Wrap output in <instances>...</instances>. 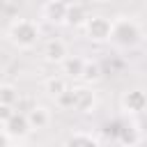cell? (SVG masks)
Returning a JSON list of instances; mask_svg holds the SVG:
<instances>
[{"mask_svg": "<svg viewBox=\"0 0 147 147\" xmlns=\"http://www.w3.org/2000/svg\"><path fill=\"white\" fill-rule=\"evenodd\" d=\"M110 28H113V18H108L103 14H90V18L83 25L85 37L90 41H94V44L110 41Z\"/></svg>", "mask_w": 147, "mask_h": 147, "instance_id": "3957f363", "label": "cell"}, {"mask_svg": "<svg viewBox=\"0 0 147 147\" xmlns=\"http://www.w3.org/2000/svg\"><path fill=\"white\" fill-rule=\"evenodd\" d=\"M41 16H44L48 23H64V16H67V2H62V0L44 2V5H41Z\"/></svg>", "mask_w": 147, "mask_h": 147, "instance_id": "9c48e42d", "label": "cell"}, {"mask_svg": "<svg viewBox=\"0 0 147 147\" xmlns=\"http://www.w3.org/2000/svg\"><path fill=\"white\" fill-rule=\"evenodd\" d=\"M25 117H28L30 129H44V126H48V122H51V113H48L44 106L30 108V110L25 113Z\"/></svg>", "mask_w": 147, "mask_h": 147, "instance_id": "30bf717a", "label": "cell"}, {"mask_svg": "<svg viewBox=\"0 0 147 147\" xmlns=\"http://www.w3.org/2000/svg\"><path fill=\"white\" fill-rule=\"evenodd\" d=\"M5 129V133H7V138H25L32 129H30V124H28V117H25V113H18V110H14V115L2 124Z\"/></svg>", "mask_w": 147, "mask_h": 147, "instance_id": "277c9868", "label": "cell"}, {"mask_svg": "<svg viewBox=\"0 0 147 147\" xmlns=\"http://www.w3.org/2000/svg\"><path fill=\"white\" fill-rule=\"evenodd\" d=\"M117 136H119V140L124 142V145H136L138 140H140V133H138V129L133 126V124H126V126H122L119 131H117Z\"/></svg>", "mask_w": 147, "mask_h": 147, "instance_id": "9a60e30c", "label": "cell"}, {"mask_svg": "<svg viewBox=\"0 0 147 147\" xmlns=\"http://www.w3.org/2000/svg\"><path fill=\"white\" fill-rule=\"evenodd\" d=\"M83 69H85V60L78 57V55H69L62 62V71L67 74V78H80L83 76Z\"/></svg>", "mask_w": 147, "mask_h": 147, "instance_id": "8fae6325", "label": "cell"}, {"mask_svg": "<svg viewBox=\"0 0 147 147\" xmlns=\"http://www.w3.org/2000/svg\"><path fill=\"white\" fill-rule=\"evenodd\" d=\"M55 103H57L60 108H74V87H69L67 92H62V94L55 99Z\"/></svg>", "mask_w": 147, "mask_h": 147, "instance_id": "e0dca14e", "label": "cell"}, {"mask_svg": "<svg viewBox=\"0 0 147 147\" xmlns=\"http://www.w3.org/2000/svg\"><path fill=\"white\" fill-rule=\"evenodd\" d=\"M44 57L46 62H53V64H62L67 57H69V51H67V44L62 39H48L44 44Z\"/></svg>", "mask_w": 147, "mask_h": 147, "instance_id": "8992f818", "label": "cell"}, {"mask_svg": "<svg viewBox=\"0 0 147 147\" xmlns=\"http://www.w3.org/2000/svg\"><path fill=\"white\" fill-rule=\"evenodd\" d=\"M69 90V83H67V78L64 76H53V78H48L46 80V92L53 96V99H57L62 92H67Z\"/></svg>", "mask_w": 147, "mask_h": 147, "instance_id": "7c38bea8", "label": "cell"}, {"mask_svg": "<svg viewBox=\"0 0 147 147\" xmlns=\"http://www.w3.org/2000/svg\"><path fill=\"white\" fill-rule=\"evenodd\" d=\"M9 147H23V145H9Z\"/></svg>", "mask_w": 147, "mask_h": 147, "instance_id": "ffe728a7", "label": "cell"}, {"mask_svg": "<svg viewBox=\"0 0 147 147\" xmlns=\"http://www.w3.org/2000/svg\"><path fill=\"white\" fill-rule=\"evenodd\" d=\"M62 147H99V142L87 133H74V136H69L64 140Z\"/></svg>", "mask_w": 147, "mask_h": 147, "instance_id": "4fadbf2b", "label": "cell"}, {"mask_svg": "<svg viewBox=\"0 0 147 147\" xmlns=\"http://www.w3.org/2000/svg\"><path fill=\"white\" fill-rule=\"evenodd\" d=\"M14 115V108H7V106H0V124H5L9 117Z\"/></svg>", "mask_w": 147, "mask_h": 147, "instance_id": "ac0fdd59", "label": "cell"}, {"mask_svg": "<svg viewBox=\"0 0 147 147\" xmlns=\"http://www.w3.org/2000/svg\"><path fill=\"white\" fill-rule=\"evenodd\" d=\"M145 106H147V96H145L142 90H126L122 94V108H124V113L138 115V113L145 110Z\"/></svg>", "mask_w": 147, "mask_h": 147, "instance_id": "5b68a950", "label": "cell"}, {"mask_svg": "<svg viewBox=\"0 0 147 147\" xmlns=\"http://www.w3.org/2000/svg\"><path fill=\"white\" fill-rule=\"evenodd\" d=\"M96 106V94L90 87H74V110L92 113Z\"/></svg>", "mask_w": 147, "mask_h": 147, "instance_id": "52a82bcc", "label": "cell"}, {"mask_svg": "<svg viewBox=\"0 0 147 147\" xmlns=\"http://www.w3.org/2000/svg\"><path fill=\"white\" fill-rule=\"evenodd\" d=\"M18 101V90L14 85H0V106L14 108Z\"/></svg>", "mask_w": 147, "mask_h": 147, "instance_id": "5bb4252c", "label": "cell"}, {"mask_svg": "<svg viewBox=\"0 0 147 147\" xmlns=\"http://www.w3.org/2000/svg\"><path fill=\"white\" fill-rule=\"evenodd\" d=\"M39 34H41L39 25L34 21H30V18H16L7 30L9 41L14 46H18V48H32L39 41Z\"/></svg>", "mask_w": 147, "mask_h": 147, "instance_id": "7a4b0ae2", "label": "cell"}, {"mask_svg": "<svg viewBox=\"0 0 147 147\" xmlns=\"http://www.w3.org/2000/svg\"><path fill=\"white\" fill-rule=\"evenodd\" d=\"M87 18H90V11H87L85 5H80V2H67V16H64V23L67 25L83 28Z\"/></svg>", "mask_w": 147, "mask_h": 147, "instance_id": "ba28073f", "label": "cell"}, {"mask_svg": "<svg viewBox=\"0 0 147 147\" xmlns=\"http://www.w3.org/2000/svg\"><path fill=\"white\" fill-rule=\"evenodd\" d=\"M85 83H94V80H99L101 78V67L96 64V62H87L85 60V69H83V76H80Z\"/></svg>", "mask_w": 147, "mask_h": 147, "instance_id": "2e32d148", "label": "cell"}, {"mask_svg": "<svg viewBox=\"0 0 147 147\" xmlns=\"http://www.w3.org/2000/svg\"><path fill=\"white\" fill-rule=\"evenodd\" d=\"M0 147H9V138H7V133L0 129Z\"/></svg>", "mask_w": 147, "mask_h": 147, "instance_id": "d6986e66", "label": "cell"}, {"mask_svg": "<svg viewBox=\"0 0 147 147\" xmlns=\"http://www.w3.org/2000/svg\"><path fill=\"white\" fill-rule=\"evenodd\" d=\"M110 41H115L117 46L122 48H133L142 41V30L140 25L133 21V18H126V16H119L113 21V28H110Z\"/></svg>", "mask_w": 147, "mask_h": 147, "instance_id": "6da1fadb", "label": "cell"}]
</instances>
